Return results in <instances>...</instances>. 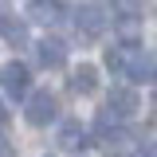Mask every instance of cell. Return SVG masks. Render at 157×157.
Listing matches in <instances>:
<instances>
[{
	"label": "cell",
	"mask_w": 157,
	"mask_h": 157,
	"mask_svg": "<svg viewBox=\"0 0 157 157\" xmlns=\"http://www.w3.org/2000/svg\"><path fill=\"white\" fill-rule=\"evenodd\" d=\"M0 86H4V94L8 98H24L28 90H32V71L24 67V63H4L0 67Z\"/></svg>",
	"instance_id": "3957f363"
},
{
	"label": "cell",
	"mask_w": 157,
	"mask_h": 157,
	"mask_svg": "<svg viewBox=\"0 0 157 157\" xmlns=\"http://www.w3.org/2000/svg\"><path fill=\"white\" fill-rule=\"evenodd\" d=\"M24 118H28V126H51L59 118V98L51 90H28L24 94Z\"/></svg>",
	"instance_id": "7a4b0ae2"
},
{
	"label": "cell",
	"mask_w": 157,
	"mask_h": 157,
	"mask_svg": "<svg viewBox=\"0 0 157 157\" xmlns=\"http://www.w3.org/2000/svg\"><path fill=\"white\" fill-rule=\"evenodd\" d=\"M106 12L98 8V4H82L75 12V28H78V36L82 39H102V32H106Z\"/></svg>",
	"instance_id": "277c9868"
},
{
	"label": "cell",
	"mask_w": 157,
	"mask_h": 157,
	"mask_svg": "<svg viewBox=\"0 0 157 157\" xmlns=\"http://www.w3.org/2000/svg\"><path fill=\"white\" fill-rule=\"evenodd\" d=\"M153 110H157V90H153Z\"/></svg>",
	"instance_id": "9a60e30c"
},
{
	"label": "cell",
	"mask_w": 157,
	"mask_h": 157,
	"mask_svg": "<svg viewBox=\"0 0 157 157\" xmlns=\"http://www.w3.org/2000/svg\"><path fill=\"white\" fill-rule=\"evenodd\" d=\"M4 122H8V110H4V106H0V126H4Z\"/></svg>",
	"instance_id": "5bb4252c"
},
{
	"label": "cell",
	"mask_w": 157,
	"mask_h": 157,
	"mask_svg": "<svg viewBox=\"0 0 157 157\" xmlns=\"http://www.w3.org/2000/svg\"><path fill=\"white\" fill-rule=\"evenodd\" d=\"M137 110H141V98H137V90L134 86H114L110 90V98H106V114L114 118H134Z\"/></svg>",
	"instance_id": "5b68a950"
},
{
	"label": "cell",
	"mask_w": 157,
	"mask_h": 157,
	"mask_svg": "<svg viewBox=\"0 0 157 157\" xmlns=\"http://www.w3.org/2000/svg\"><path fill=\"white\" fill-rule=\"evenodd\" d=\"M59 145H67V149L86 145V130H82L78 122H63V126H59Z\"/></svg>",
	"instance_id": "30bf717a"
},
{
	"label": "cell",
	"mask_w": 157,
	"mask_h": 157,
	"mask_svg": "<svg viewBox=\"0 0 157 157\" xmlns=\"http://www.w3.org/2000/svg\"><path fill=\"white\" fill-rule=\"evenodd\" d=\"M0 157H12V141L4 137V126H0Z\"/></svg>",
	"instance_id": "7c38bea8"
},
{
	"label": "cell",
	"mask_w": 157,
	"mask_h": 157,
	"mask_svg": "<svg viewBox=\"0 0 157 157\" xmlns=\"http://www.w3.org/2000/svg\"><path fill=\"white\" fill-rule=\"evenodd\" d=\"M36 63L43 67V71H59L63 63H67V43L63 39H39L36 43Z\"/></svg>",
	"instance_id": "8992f818"
},
{
	"label": "cell",
	"mask_w": 157,
	"mask_h": 157,
	"mask_svg": "<svg viewBox=\"0 0 157 157\" xmlns=\"http://www.w3.org/2000/svg\"><path fill=\"white\" fill-rule=\"evenodd\" d=\"M63 0H32L28 4V16L36 20V24H55V20H63Z\"/></svg>",
	"instance_id": "ba28073f"
},
{
	"label": "cell",
	"mask_w": 157,
	"mask_h": 157,
	"mask_svg": "<svg viewBox=\"0 0 157 157\" xmlns=\"http://www.w3.org/2000/svg\"><path fill=\"white\" fill-rule=\"evenodd\" d=\"M106 67L118 78H137V82L141 78H153V63L145 59L141 43H134V39H122L114 47H106Z\"/></svg>",
	"instance_id": "6da1fadb"
},
{
	"label": "cell",
	"mask_w": 157,
	"mask_h": 157,
	"mask_svg": "<svg viewBox=\"0 0 157 157\" xmlns=\"http://www.w3.org/2000/svg\"><path fill=\"white\" fill-rule=\"evenodd\" d=\"M0 39H8V43H16V47H24V43H28V28L20 24V16L0 12Z\"/></svg>",
	"instance_id": "9c48e42d"
},
{
	"label": "cell",
	"mask_w": 157,
	"mask_h": 157,
	"mask_svg": "<svg viewBox=\"0 0 157 157\" xmlns=\"http://www.w3.org/2000/svg\"><path fill=\"white\" fill-rule=\"evenodd\" d=\"M110 8H114V16L122 12V20H134L141 8H137V0H110Z\"/></svg>",
	"instance_id": "8fae6325"
},
{
	"label": "cell",
	"mask_w": 157,
	"mask_h": 157,
	"mask_svg": "<svg viewBox=\"0 0 157 157\" xmlns=\"http://www.w3.org/2000/svg\"><path fill=\"white\" fill-rule=\"evenodd\" d=\"M141 157H157V141L149 145V149H141Z\"/></svg>",
	"instance_id": "4fadbf2b"
},
{
	"label": "cell",
	"mask_w": 157,
	"mask_h": 157,
	"mask_svg": "<svg viewBox=\"0 0 157 157\" xmlns=\"http://www.w3.org/2000/svg\"><path fill=\"white\" fill-rule=\"evenodd\" d=\"M67 86L75 94H94L98 90V67L94 63H78L75 71H71V78H67Z\"/></svg>",
	"instance_id": "52a82bcc"
}]
</instances>
